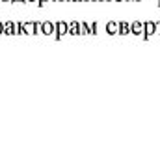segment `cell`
I'll return each mask as SVG.
<instances>
[{"label": "cell", "mask_w": 160, "mask_h": 149, "mask_svg": "<svg viewBox=\"0 0 160 149\" xmlns=\"http://www.w3.org/2000/svg\"><path fill=\"white\" fill-rule=\"evenodd\" d=\"M155 34H157V30H155V21H147V23H143V39L155 36Z\"/></svg>", "instance_id": "obj_1"}, {"label": "cell", "mask_w": 160, "mask_h": 149, "mask_svg": "<svg viewBox=\"0 0 160 149\" xmlns=\"http://www.w3.org/2000/svg\"><path fill=\"white\" fill-rule=\"evenodd\" d=\"M130 34L143 37V23L142 21H132L130 23Z\"/></svg>", "instance_id": "obj_2"}, {"label": "cell", "mask_w": 160, "mask_h": 149, "mask_svg": "<svg viewBox=\"0 0 160 149\" xmlns=\"http://www.w3.org/2000/svg\"><path fill=\"white\" fill-rule=\"evenodd\" d=\"M89 28H91V36H95V34H97V30H99V23H97V21H95V23H91V24H89Z\"/></svg>", "instance_id": "obj_8"}, {"label": "cell", "mask_w": 160, "mask_h": 149, "mask_svg": "<svg viewBox=\"0 0 160 149\" xmlns=\"http://www.w3.org/2000/svg\"><path fill=\"white\" fill-rule=\"evenodd\" d=\"M56 30H58V34H60V36H63V34H67V24H65V23H58Z\"/></svg>", "instance_id": "obj_7"}, {"label": "cell", "mask_w": 160, "mask_h": 149, "mask_svg": "<svg viewBox=\"0 0 160 149\" xmlns=\"http://www.w3.org/2000/svg\"><path fill=\"white\" fill-rule=\"evenodd\" d=\"M101 2H112V0H101Z\"/></svg>", "instance_id": "obj_11"}, {"label": "cell", "mask_w": 160, "mask_h": 149, "mask_svg": "<svg viewBox=\"0 0 160 149\" xmlns=\"http://www.w3.org/2000/svg\"><path fill=\"white\" fill-rule=\"evenodd\" d=\"M158 4H160V0H158Z\"/></svg>", "instance_id": "obj_14"}, {"label": "cell", "mask_w": 160, "mask_h": 149, "mask_svg": "<svg viewBox=\"0 0 160 149\" xmlns=\"http://www.w3.org/2000/svg\"><path fill=\"white\" fill-rule=\"evenodd\" d=\"M106 34H108V36L119 34V23H118V21H108V23H106Z\"/></svg>", "instance_id": "obj_3"}, {"label": "cell", "mask_w": 160, "mask_h": 149, "mask_svg": "<svg viewBox=\"0 0 160 149\" xmlns=\"http://www.w3.org/2000/svg\"><path fill=\"white\" fill-rule=\"evenodd\" d=\"M93 2H101V0H93Z\"/></svg>", "instance_id": "obj_13"}, {"label": "cell", "mask_w": 160, "mask_h": 149, "mask_svg": "<svg viewBox=\"0 0 160 149\" xmlns=\"http://www.w3.org/2000/svg\"><path fill=\"white\" fill-rule=\"evenodd\" d=\"M78 36H91V28H89L88 23H82L80 21V34Z\"/></svg>", "instance_id": "obj_6"}, {"label": "cell", "mask_w": 160, "mask_h": 149, "mask_svg": "<svg viewBox=\"0 0 160 149\" xmlns=\"http://www.w3.org/2000/svg\"><path fill=\"white\" fill-rule=\"evenodd\" d=\"M130 34V23H119V36H128Z\"/></svg>", "instance_id": "obj_5"}, {"label": "cell", "mask_w": 160, "mask_h": 149, "mask_svg": "<svg viewBox=\"0 0 160 149\" xmlns=\"http://www.w3.org/2000/svg\"><path fill=\"white\" fill-rule=\"evenodd\" d=\"M67 32H69V34H73V36H78V34H80V23L73 21L71 24H67Z\"/></svg>", "instance_id": "obj_4"}, {"label": "cell", "mask_w": 160, "mask_h": 149, "mask_svg": "<svg viewBox=\"0 0 160 149\" xmlns=\"http://www.w3.org/2000/svg\"><path fill=\"white\" fill-rule=\"evenodd\" d=\"M112 2H125V0H112Z\"/></svg>", "instance_id": "obj_10"}, {"label": "cell", "mask_w": 160, "mask_h": 149, "mask_svg": "<svg viewBox=\"0 0 160 149\" xmlns=\"http://www.w3.org/2000/svg\"><path fill=\"white\" fill-rule=\"evenodd\" d=\"M45 30H47V32L50 34V32H52V24H45Z\"/></svg>", "instance_id": "obj_9"}, {"label": "cell", "mask_w": 160, "mask_h": 149, "mask_svg": "<svg viewBox=\"0 0 160 149\" xmlns=\"http://www.w3.org/2000/svg\"><path fill=\"white\" fill-rule=\"evenodd\" d=\"M86 2H93V0H86Z\"/></svg>", "instance_id": "obj_12"}]
</instances>
